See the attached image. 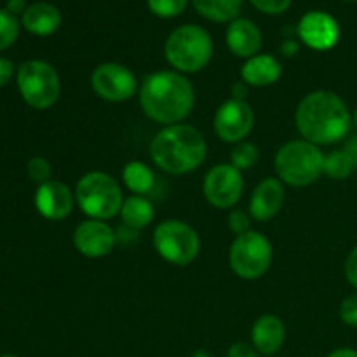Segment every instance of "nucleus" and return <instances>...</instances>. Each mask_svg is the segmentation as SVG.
Masks as SVG:
<instances>
[{
    "mask_svg": "<svg viewBox=\"0 0 357 357\" xmlns=\"http://www.w3.org/2000/svg\"><path fill=\"white\" fill-rule=\"evenodd\" d=\"M354 124H356V128H357V108H356V112H354Z\"/></svg>",
    "mask_w": 357,
    "mask_h": 357,
    "instance_id": "a19ab883",
    "label": "nucleus"
},
{
    "mask_svg": "<svg viewBox=\"0 0 357 357\" xmlns=\"http://www.w3.org/2000/svg\"><path fill=\"white\" fill-rule=\"evenodd\" d=\"M208 145L199 129L188 124L166 126L150 145L155 166L169 174H185L197 169L206 159Z\"/></svg>",
    "mask_w": 357,
    "mask_h": 357,
    "instance_id": "7ed1b4c3",
    "label": "nucleus"
},
{
    "mask_svg": "<svg viewBox=\"0 0 357 357\" xmlns=\"http://www.w3.org/2000/svg\"><path fill=\"white\" fill-rule=\"evenodd\" d=\"M227 45L239 58H253L261 47V31L253 21L234 20L227 30Z\"/></svg>",
    "mask_w": 357,
    "mask_h": 357,
    "instance_id": "a211bd4d",
    "label": "nucleus"
},
{
    "mask_svg": "<svg viewBox=\"0 0 357 357\" xmlns=\"http://www.w3.org/2000/svg\"><path fill=\"white\" fill-rule=\"evenodd\" d=\"M122 180L124 185L132 192L135 195H145L149 194L155 183V174L153 171L146 166L145 162L139 160H131L122 169Z\"/></svg>",
    "mask_w": 357,
    "mask_h": 357,
    "instance_id": "4be33fe9",
    "label": "nucleus"
},
{
    "mask_svg": "<svg viewBox=\"0 0 357 357\" xmlns=\"http://www.w3.org/2000/svg\"><path fill=\"white\" fill-rule=\"evenodd\" d=\"M0 357H16V356H13V354H3V356H0Z\"/></svg>",
    "mask_w": 357,
    "mask_h": 357,
    "instance_id": "79ce46f5",
    "label": "nucleus"
},
{
    "mask_svg": "<svg viewBox=\"0 0 357 357\" xmlns=\"http://www.w3.org/2000/svg\"><path fill=\"white\" fill-rule=\"evenodd\" d=\"M340 317L349 326H357V293H352L342 302Z\"/></svg>",
    "mask_w": 357,
    "mask_h": 357,
    "instance_id": "c756f323",
    "label": "nucleus"
},
{
    "mask_svg": "<svg viewBox=\"0 0 357 357\" xmlns=\"http://www.w3.org/2000/svg\"><path fill=\"white\" fill-rule=\"evenodd\" d=\"M272 244L264 234L250 230L244 236H237L229 251V264L234 274L246 281L260 279L271 268Z\"/></svg>",
    "mask_w": 357,
    "mask_h": 357,
    "instance_id": "6e6552de",
    "label": "nucleus"
},
{
    "mask_svg": "<svg viewBox=\"0 0 357 357\" xmlns=\"http://www.w3.org/2000/svg\"><path fill=\"white\" fill-rule=\"evenodd\" d=\"M166 59L180 73L201 72L213 56L211 35L197 24H183L167 37Z\"/></svg>",
    "mask_w": 357,
    "mask_h": 357,
    "instance_id": "20e7f679",
    "label": "nucleus"
},
{
    "mask_svg": "<svg viewBox=\"0 0 357 357\" xmlns=\"http://www.w3.org/2000/svg\"><path fill=\"white\" fill-rule=\"evenodd\" d=\"M354 169V162H352L351 155H349L344 149L333 150L331 153L324 155L323 173H326L328 176L333 178V180H344V178H347Z\"/></svg>",
    "mask_w": 357,
    "mask_h": 357,
    "instance_id": "b1692460",
    "label": "nucleus"
},
{
    "mask_svg": "<svg viewBox=\"0 0 357 357\" xmlns=\"http://www.w3.org/2000/svg\"><path fill=\"white\" fill-rule=\"evenodd\" d=\"M21 23L30 33L44 37V35H51L58 30L59 24H61V13L52 3H31L23 13Z\"/></svg>",
    "mask_w": 357,
    "mask_h": 357,
    "instance_id": "aec40b11",
    "label": "nucleus"
},
{
    "mask_svg": "<svg viewBox=\"0 0 357 357\" xmlns=\"http://www.w3.org/2000/svg\"><path fill=\"white\" fill-rule=\"evenodd\" d=\"M248 84H244V82H237L236 86L232 87V100H241V101H244V98H246V94H248Z\"/></svg>",
    "mask_w": 357,
    "mask_h": 357,
    "instance_id": "e433bc0d",
    "label": "nucleus"
},
{
    "mask_svg": "<svg viewBox=\"0 0 357 357\" xmlns=\"http://www.w3.org/2000/svg\"><path fill=\"white\" fill-rule=\"evenodd\" d=\"M281 51H282V54H284V56H295L296 52H298V44H296L295 40H291V38H289V40H284Z\"/></svg>",
    "mask_w": 357,
    "mask_h": 357,
    "instance_id": "4c0bfd02",
    "label": "nucleus"
},
{
    "mask_svg": "<svg viewBox=\"0 0 357 357\" xmlns=\"http://www.w3.org/2000/svg\"><path fill=\"white\" fill-rule=\"evenodd\" d=\"M75 201L89 218L103 222L121 213L124 204L121 185L103 171H91L80 178L75 187Z\"/></svg>",
    "mask_w": 357,
    "mask_h": 357,
    "instance_id": "423d86ee",
    "label": "nucleus"
},
{
    "mask_svg": "<svg viewBox=\"0 0 357 357\" xmlns=\"http://www.w3.org/2000/svg\"><path fill=\"white\" fill-rule=\"evenodd\" d=\"M251 3L261 13L281 14L291 6V0H251Z\"/></svg>",
    "mask_w": 357,
    "mask_h": 357,
    "instance_id": "7c9ffc66",
    "label": "nucleus"
},
{
    "mask_svg": "<svg viewBox=\"0 0 357 357\" xmlns=\"http://www.w3.org/2000/svg\"><path fill=\"white\" fill-rule=\"evenodd\" d=\"M227 357H260V352L255 349L253 344H246V342H237L227 352Z\"/></svg>",
    "mask_w": 357,
    "mask_h": 357,
    "instance_id": "2f4dec72",
    "label": "nucleus"
},
{
    "mask_svg": "<svg viewBox=\"0 0 357 357\" xmlns=\"http://www.w3.org/2000/svg\"><path fill=\"white\" fill-rule=\"evenodd\" d=\"M26 3H24V0H7V13H10L13 16H16V14L20 13H24L26 10Z\"/></svg>",
    "mask_w": 357,
    "mask_h": 357,
    "instance_id": "f704fd0d",
    "label": "nucleus"
},
{
    "mask_svg": "<svg viewBox=\"0 0 357 357\" xmlns=\"http://www.w3.org/2000/svg\"><path fill=\"white\" fill-rule=\"evenodd\" d=\"M153 206L143 195H131L124 201L121 209L122 222L128 229L131 230H139L145 229L150 225V222L153 220Z\"/></svg>",
    "mask_w": 357,
    "mask_h": 357,
    "instance_id": "412c9836",
    "label": "nucleus"
},
{
    "mask_svg": "<svg viewBox=\"0 0 357 357\" xmlns=\"http://www.w3.org/2000/svg\"><path fill=\"white\" fill-rule=\"evenodd\" d=\"M153 248L166 261L185 267L197 258L201 241L194 227L188 223L166 220L153 230Z\"/></svg>",
    "mask_w": 357,
    "mask_h": 357,
    "instance_id": "1a4fd4ad",
    "label": "nucleus"
},
{
    "mask_svg": "<svg viewBox=\"0 0 357 357\" xmlns=\"http://www.w3.org/2000/svg\"><path fill=\"white\" fill-rule=\"evenodd\" d=\"M195 103L194 86L180 72H155L139 87V105L149 119L159 124H181Z\"/></svg>",
    "mask_w": 357,
    "mask_h": 357,
    "instance_id": "f257e3e1",
    "label": "nucleus"
},
{
    "mask_svg": "<svg viewBox=\"0 0 357 357\" xmlns=\"http://www.w3.org/2000/svg\"><path fill=\"white\" fill-rule=\"evenodd\" d=\"M26 173L28 176H30V180L37 181L38 185H42L45 183V181L51 180L52 169L47 159H44V157H33V159L28 160Z\"/></svg>",
    "mask_w": 357,
    "mask_h": 357,
    "instance_id": "cd10ccee",
    "label": "nucleus"
},
{
    "mask_svg": "<svg viewBox=\"0 0 357 357\" xmlns=\"http://www.w3.org/2000/svg\"><path fill=\"white\" fill-rule=\"evenodd\" d=\"M244 190L243 173L232 164H216L206 173L202 192L213 208L229 209L239 202Z\"/></svg>",
    "mask_w": 357,
    "mask_h": 357,
    "instance_id": "9b49d317",
    "label": "nucleus"
},
{
    "mask_svg": "<svg viewBox=\"0 0 357 357\" xmlns=\"http://www.w3.org/2000/svg\"><path fill=\"white\" fill-rule=\"evenodd\" d=\"M91 87L105 101L121 103L131 100L138 91V80L128 66L121 63H101L91 75Z\"/></svg>",
    "mask_w": 357,
    "mask_h": 357,
    "instance_id": "9d476101",
    "label": "nucleus"
},
{
    "mask_svg": "<svg viewBox=\"0 0 357 357\" xmlns=\"http://www.w3.org/2000/svg\"><path fill=\"white\" fill-rule=\"evenodd\" d=\"M258 159H260V150L255 143L250 142L237 143L236 149L230 153V164L239 171L251 169L258 162Z\"/></svg>",
    "mask_w": 357,
    "mask_h": 357,
    "instance_id": "393cba45",
    "label": "nucleus"
},
{
    "mask_svg": "<svg viewBox=\"0 0 357 357\" xmlns=\"http://www.w3.org/2000/svg\"><path fill=\"white\" fill-rule=\"evenodd\" d=\"M328 357H357V351H354V349H337V351L331 352L330 356Z\"/></svg>",
    "mask_w": 357,
    "mask_h": 357,
    "instance_id": "58836bf2",
    "label": "nucleus"
},
{
    "mask_svg": "<svg viewBox=\"0 0 357 357\" xmlns=\"http://www.w3.org/2000/svg\"><path fill=\"white\" fill-rule=\"evenodd\" d=\"M17 33H20V23L16 16L7 10H0V51L10 47L16 42Z\"/></svg>",
    "mask_w": 357,
    "mask_h": 357,
    "instance_id": "a878e982",
    "label": "nucleus"
},
{
    "mask_svg": "<svg viewBox=\"0 0 357 357\" xmlns=\"http://www.w3.org/2000/svg\"><path fill=\"white\" fill-rule=\"evenodd\" d=\"M75 194L63 181L49 180L38 185L35 194L37 211L47 220H63L72 213L75 204Z\"/></svg>",
    "mask_w": 357,
    "mask_h": 357,
    "instance_id": "2eb2a0df",
    "label": "nucleus"
},
{
    "mask_svg": "<svg viewBox=\"0 0 357 357\" xmlns=\"http://www.w3.org/2000/svg\"><path fill=\"white\" fill-rule=\"evenodd\" d=\"M149 9L159 17H174L183 13L187 0H146Z\"/></svg>",
    "mask_w": 357,
    "mask_h": 357,
    "instance_id": "bb28decb",
    "label": "nucleus"
},
{
    "mask_svg": "<svg viewBox=\"0 0 357 357\" xmlns=\"http://www.w3.org/2000/svg\"><path fill=\"white\" fill-rule=\"evenodd\" d=\"M115 241V230L103 220H86L73 232L75 250L87 258L107 257L114 250Z\"/></svg>",
    "mask_w": 357,
    "mask_h": 357,
    "instance_id": "ddd939ff",
    "label": "nucleus"
},
{
    "mask_svg": "<svg viewBox=\"0 0 357 357\" xmlns=\"http://www.w3.org/2000/svg\"><path fill=\"white\" fill-rule=\"evenodd\" d=\"M284 202V187L278 178H265L255 188L250 201V213L258 222H268L274 218Z\"/></svg>",
    "mask_w": 357,
    "mask_h": 357,
    "instance_id": "dca6fc26",
    "label": "nucleus"
},
{
    "mask_svg": "<svg viewBox=\"0 0 357 357\" xmlns=\"http://www.w3.org/2000/svg\"><path fill=\"white\" fill-rule=\"evenodd\" d=\"M250 215L243 209H234L229 216V229L232 230L236 236H244L246 232H250Z\"/></svg>",
    "mask_w": 357,
    "mask_h": 357,
    "instance_id": "c85d7f7f",
    "label": "nucleus"
},
{
    "mask_svg": "<svg viewBox=\"0 0 357 357\" xmlns=\"http://www.w3.org/2000/svg\"><path fill=\"white\" fill-rule=\"evenodd\" d=\"M271 357H272V356H271Z\"/></svg>",
    "mask_w": 357,
    "mask_h": 357,
    "instance_id": "37998d69",
    "label": "nucleus"
},
{
    "mask_svg": "<svg viewBox=\"0 0 357 357\" xmlns=\"http://www.w3.org/2000/svg\"><path fill=\"white\" fill-rule=\"evenodd\" d=\"M14 75V65L10 59L0 58V87L6 86Z\"/></svg>",
    "mask_w": 357,
    "mask_h": 357,
    "instance_id": "72a5a7b5",
    "label": "nucleus"
},
{
    "mask_svg": "<svg viewBox=\"0 0 357 357\" xmlns=\"http://www.w3.org/2000/svg\"><path fill=\"white\" fill-rule=\"evenodd\" d=\"M295 122L303 139L317 146L331 145L347 136L351 114L338 94L331 91H314L300 101Z\"/></svg>",
    "mask_w": 357,
    "mask_h": 357,
    "instance_id": "f03ea898",
    "label": "nucleus"
},
{
    "mask_svg": "<svg viewBox=\"0 0 357 357\" xmlns=\"http://www.w3.org/2000/svg\"><path fill=\"white\" fill-rule=\"evenodd\" d=\"M190 357H213L208 351H195Z\"/></svg>",
    "mask_w": 357,
    "mask_h": 357,
    "instance_id": "ea45409f",
    "label": "nucleus"
},
{
    "mask_svg": "<svg viewBox=\"0 0 357 357\" xmlns=\"http://www.w3.org/2000/svg\"><path fill=\"white\" fill-rule=\"evenodd\" d=\"M324 153L307 139H293L282 145L275 155L279 180L291 187H307L323 174Z\"/></svg>",
    "mask_w": 357,
    "mask_h": 357,
    "instance_id": "39448f33",
    "label": "nucleus"
},
{
    "mask_svg": "<svg viewBox=\"0 0 357 357\" xmlns=\"http://www.w3.org/2000/svg\"><path fill=\"white\" fill-rule=\"evenodd\" d=\"M282 66L272 54H257L248 59L241 70L243 82L250 87H267L278 82Z\"/></svg>",
    "mask_w": 357,
    "mask_h": 357,
    "instance_id": "6ab92c4d",
    "label": "nucleus"
},
{
    "mask_svg": "<svg viewBox=\"0 0 357 357\" xmlns=\"http://www.w3.org/2000/svg\"><path fill=\"white\" fill-rule=\"evenodd\" d=\"M255 124L253 108L241 100H229L215 114V132L227 143H241Z\"/></svg>",
    "mask_w": 357,
    "mask_h": 357,
    "instance_id": "f8f14e48",
    "label": "nucleus"
},
{
    "mask_svg": "<svg viewBox=\"0 0 357 357\" xmlns=\"http://www.w3.org/2000/svg\"><path fill=\"white\" fill-rule=\"evenodd\" d=\"M17 89L31 108L47 110L58 101L61 82L54 66L47 61L31 59L17 70Z\"/></svg>",
    "mask_w": 357,
    "mask_h": 357,
    "instance_id": "0eeeda50",
    "label": "nucleus"
},
{
    "mask_svg": "<svg viewBox=\"0 0 357 357\" xmlns=\"http://www.w3.org/2000/svg\"><path fill=\"white\" fill-rule=\"evenodd\" d=\"M344 150L351 155L352 162H354V167H357V136H352V138L345 143Z\"/></svg>",
    "mask_w": 357,
    "mask_h": 357,
    "instance_id": "c9c22d12",
    "label": "nucleus"
},
{
    "mask_svg": "<svg viewBox=\"0 0 357 357\" xmlns=\"http://www.w3.org/2000/svg\"><path fill=\"white\" fill-rule=\"evenodd\" d=\"M345 278L357 289V246L351 251L345 261Z\"/></svg>",
    "mask_w": 357,
    "mask_h": 357,
    "instance_id": "473e14b6",
    "label": "nucleus"
},
{
    "mask_svg": "<svg viewBox=\"0 0 357 357\" xmlns=\"http://www.w3.org/2000/svg\"><path fill=\"white\" fill-rule=\"evenodd\" d=\"M286 328L284 323L274 314H264L255 321L251 328V344L260 354L268 356L279 351L284 344Z\"/></svg>",
    "mask_w": 357,
    "mask_h": 357,
    "instance_id": "f3484780",
    "label": "nucleus"
},
{
    "mask_svg": "<svg viewBox=\"0 0 357 357\" xmlns=\"http://www.w3.org/2000/svg\"><path fill=\"white\" fill-rule=\"evenodd\" d=\"M298 35L310 49L328 51L335 47L340 38V26L337 20L323 10H310L300 20Z\"/></svg>",
    "mask_w": 357,
    "mask_h": 357,
    "instance_id": "4468645a",
    "label": "nucleus"
},
{
    "mask_svg": "<svg viewBox=\"0 0 357 357\" xmlns=\"http://www.w3.org/2000/svg\"><path fill=\"white\" fill-rule=\"evenodd\" d=\"M199 14L211 21H234L239 14L243 0H192Z\"/></svg>",
    "mask_w": 357,
    "mask_h": 357,
    "instance_id": "5701e85b",
    "label": "nucleus"
}]
</instances>
